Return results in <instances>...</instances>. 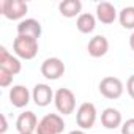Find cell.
Here are the masks:
<instances>
[{"label":"cell","mask_w":134,"mask_h":134,"mask_svg":"<svg viewBox=\"0 0 134 134\" xmlns=\"http://www.w3.org/2000/svg\"><path fill=\"white\" fill-rule=\"evenodd\" d=\"M13 49L18 57H21L24 60H32L38 54V40L18 35V38L13 41Z\"/></svg>","instance_id":"obj_1"},{"label":"cell","mask_w":134,"mask_h":134,"mask_svg":"<svg viewBox=\"0 0 134 134\" xmlns=\"http://www.w3.org/2000/svg\"><path fill=\"white\" fill-rule=\"evenodd\" d=\"M29 7L22 0H2L0 2V13L10 21H18L25 16Z\"/></svg>","instance_id":"obj_2"},{"label":"cell","mask_w":134,"mask_h":134,"mask_svg":"<svg viewBox=\"0 0 134 134\" xmlns=\"http://www.w3.org/2000/svg\"><path fill=\"white\" fill-rule=\"evenodd\" d=\"M65 129V121L57 114L44 115L36 128V134H60Z\"/></svg>","instance_id":"obj_3"},{"label":"cell","mask_w":134,"mask_h":134,"mask_svg":"<svg viewBox=\"0 0 134 134\" xmlns=\"http://www.w3.org/2000/svg\"><path fill=\"white\" fill-rule=\"evenodd\" d=\"M54 101H55L57 110L60 114H63V115H70L76 109V96L70 88H60L55 93Z\"/></svg>","instance_id":"obj_4"},{"label":"cell","mask_w":134,"mask_h":134,"mask_svg":"<svg viewBox=\"0 0 134 134\" xmlns=\"http://www.w3.org/2000/svg\"><path fill=\"white\" fill-rule=\"evenodd\" d=\"M99 93L107 99H118L123 93V82L118 77L107 76L99 82Z\"/></svg>","instance_id":"obj_5"},{"label":"cell","mask_w":134,"mask_h":134,"mask_svg":"<svg viewBox=\"0 0 134 134\" xmlns=\"http://www.w3.org/2000/svg\"><path fill=\"white\" fill-rule=\"evenodd\" d=\"M65 63L57 58V57H51V58H46L41 65V74L49 79V81H57L60 79L63 74H65Z\"/></svg>","instance_id":"obj_6"},{"label":"cell","mask_w":134,"mask_h":134,"mask_svg":"<svg viewBox=\"0 0 134 134\" xmlns=\"http://www.w3.org/2000/svg\"><path fill=\"white\" fill-rule=\"evenodd\" d=\"M76 121L77 126H81L82 129H90L93 128L95 121H96V107L92 103H82L77 109L76 114Z\"/></svg>","instance_id":"obj_7"},{"label":"cell","mask_w":134,"mask_h":134,"mask_svg":"<svg viewBox=\"0 0 134 134\" xmlns=\"http://www.w3.org/2000/svg\"><path fill=\"white\" fill-rule=\"evenodd\" d=\"M0 68L5 70V71H8V73H11L13 76L19 74L21 70H22L21 62H19L16 57H13V55L7 51L5 46H0Z\"/></svg>","instance_id":"obj_8"},{"label":"cell","mask_w":134,"mask_h":134,"mask_svg":"<svg viewBox=\"0 0 134 134\" xmlns=\"http://www.w3.org/2000/svg\"><path fill=\"white\" fill-rule=\"evenodd\" d=\"M38 120L36 115L32 110H27L24 114H21L16 120V129L19 131V134H25V132H33L38 128Z\"/></svg>","instance_id":"obj_9"},{"label":"cell","mask_w":134,"mask_h":134,"mask_svg":"<svg viewBox=\"0 0 134 134\" xmlns=\"http://www.w3.org/2000/svg\"><path fill=\"white\" fill-rule=\"evenodd\" d=\"M18 35L19 36H30L38 40L41 36V24L36 19H25L21 21L18 25Z\"/></svg>","instance_id":"obj_10"},{"label":"cell","mask_w":134,"mask_h":134,"mask_svg":"<svg viewBox=\"0 0 134 134\" xmlns=\"http://www.w3.org/2000/svg\"><path fill=\"white\" fill-rule=\"evenodd\" d=\"M52 98H55V96H54L52 88H51L49 85H46V84H38V85H35V88H33V101H35L36 106L46 107V106L51 104Z\"/></svg>","instance_id":"obj_11"},{"label":"cell","mask_w":134,"mask_h":134,"mask_svg":"<svg viewBox=\"0 0 134 134\" xmlns=\"http://www.w3.org/2000/svg\"><path fill=\"white\" fill-rule=\"evenodd\" d=\"M87 51H88V54H90L92 57H95V58H99V57L106 55L107 51H109V41H107V38L103 36V35L93 36V38L90 40V43H88Z\"/></svg>","instance_id":"obj_12"},{"label":"cell","mask_w":134,"mask_h":134,"mask_svg":"<svg viewBox=\"0 0 134 134\" xmlns=\"http://www.w3.org/2000/svg\"><path fill=\"white\" fill-rule=\"evenodd\" d=\"M10 101L14 107H25L30 103V92L24 85H16L10 90Z\"/></svg>","instance_id":"obj_13"},{"label":"cell","mask_w":134,"mask_h":134,"mask_svg":"<svg viewBox=\"0 0 134 134\" xmlns=\"http://www.w3.org/2000/svg\"><path fill=\"white\" fill-rule=\"evenodd\" d=\"M96 18L99 22L103 24H112L115 19H117V11H115V7L110 5L109 2H101L98 3L96 7Z\"/></svg>","instance_id":"obj_14"},{"label":"cell","mask_w":134,"mask_h":134,"mask_svg":"<svg viewBox=\"0 0 134 134\" xmlns=\"http://www.w3.org/2000/svg\"><path fill=\"white\" fill-rule=\"evenodd\" d=\"M101 123L107 129H115L121 125V114L114 107H107L101 114Z\"/></svg>","instance_id":"obj_15"},{"label":"cell","mask_w":134,"mask_h":134,"mask_svg":"<svg viewBox=\"0 0 134 134\" xmlns=\"http://www.w3.org/2000/svg\"><path fill=\"white\" fill-rule=\"evenodd\" d=\"M81 10H82V3L79 0H63V2L58 5V11L65 18L81 16Z\"/></svg>","instance_id":"obj_16"},{"label":"cell","mask_w":134,"mask_h":134,"mask_svg":"<svg viewBox=\"0 0 134 134\" xmlns=\"http://www.w3.org/2000/svg\"><path fill=\"white\" fill-rule=\"evenodd\" d=\"M95 25H96V19L90 13H82L76 22V27L81 33H92L95 30Z\"/></svg>","instance_id":"obj_17"},{"label":"cell","mask_w":134,"mask_h":134,"mask_svg":"<svg viewBox=\"0 0 134 134\" xmlns=\"http://www.w3.org/2000/svg\"><path fill=\"white\" fill-rule=\"evenodd\" d=\"M120 24L123 29H134V7H126L120 11Z\"/></svg>","instance_id":"obj_18"},{"label":"cell","mask_w":134,"mask_h":134,"mask_svg":"<svg viewBox=\"0 0 134 134\" xmlns=\"http://www.w3.org/2000/svg\"><path fill=\"white\" fill-rule=\"evenodd\" d=\"M13 74L11 73H8V71H5V70H2L0 68V87H10L11 85V82H13Z\"/></svg>","instance_id":"obj_19"},{"label":"cell","mask_w":134,"mask_h":134,"mask_svg":"<svg viewBox=\"0 0 134 134\" xmlns=\"http://www.w3.org/2000/svg\"><path fill=\"white\" fill-rule=\"evenodd\" d=\"M121 134H134V118H129L123 123Z\"/></svg>","instance_id":"obj_20"},{"label":"cell","mask_w":134,"mask_h":134,"mask_svg":"<svg viewBox=\"0 0 134 134\" xmlns=\"http://www.w3.org/2000/svg\"><path fill=\"white\" fill-rule=\"evenodd\" d=\"M126 92H128V95L134 99V74L129 76V79H128V82H126Z\"/></svg>","instance_id":"obj_21"},{"label":"cell","mask_w":134,"mask_h":134,"mask_svg":"<svg viewBox=\"0 0 134 134\" xmlns=\"http://www.w3.org/2000/svg\"><path fill=\"white\" fill-rule=\"evenodd\" d=\"M7 129H8L7 118H5V115H3V114H0V134H3Z\"/></svg>","instance_id":"obj_22"},{"label":"cell","mask_w":134,"mask_h":134,"mask_svg":"<svg viewBox=\"0 0 134 134\" xmlns=\"http://www.w3.org/2000/svg\"><path fill=\"white\" fill-rule=\"evenodd\" d=\"M129 46H131V49L134 51V33L129 36Z\"/></svg>","instance_id":"obj_23"},{"label":"cell","mask_w":134,"mask_h":134,"mask_svg":"<svg viewBox=\"0 0 134 134\" xmlns=\"http://www.w3.org/2000/svg\"><path fill=\"white\" fill-rule=\"evenodd\" d=\"M68 134H85V132L81 131V129H74V131H71V132H68Z\"/></svg>","instance_id":"obj_24"},{"label":"cell","mask_w":134,"mask_h":134,"mask_svg":"<svg viewBox=\"0 0 134 134\" xmlns=\"http://www.w3.org/2000/svg\"><path fill=\"white\" fill-rule=\"evenodd\" d=\"M25 134H33V132H25Z\"/></svg>","instance_id":"obj_25"}]
</instances>
